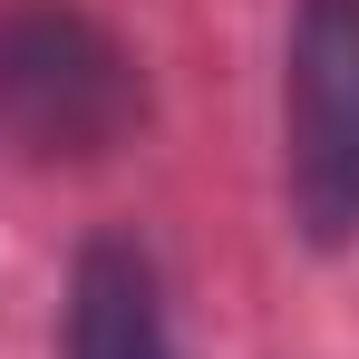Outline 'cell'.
I'll return each instance as SVG.
<instances>
[{"label":"cell","mask_w":359,"mask_h":359,"mask_svg":"<svg viewBox=\"0 0 359 359\" xmlns=\"http://www.w3.org/2000/svg\"><path fill=\"white\" fill-rule=\"evenodd\" d=\"M146 126V68L68 0L0 10V146L20 165H97Z\"/></svg>","instance_id":"6da1fadb"},{"label":"cell","mask_w":359,"mask_h":359,"mask_svg":"<svg viewBox=\"0 0 359 359\" xmlns=\"http://www.w3.org/2000/svg\"><path fill=\"white\" fill-rule=\"evenodd\" d=\"M282 194H292V224L311 252L359 243V0H292Z\"/></svg>","instance_id":"7a4b0ae2"},{"label":"cell","mask_w":359,"mask_h":359,"mask_svg":"<svg viewBox=\"0 0 359 359\" xmlns=\"http://www.w3.org/2000/svg\"><path fill=\"white\" fill-rule=\"evenodd\" d=\"M68 359H175L165 350V301L136 243H88L68 282Z\"/></svg>","instance_id":"3957f363"}]
</instances>
